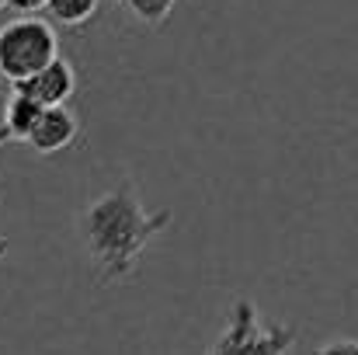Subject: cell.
<instances>
[{
	"instance_id": "cell-1",
	"label": "cell",
	"mask_w": 358,
	"mask_h": 355,
	"mask_svg": "<svg viewBox=\"0 0 358 355\" xmlns=\"http://www.w3.org/2000/svg\"><path fill=\"white\" fill-rule=\"evenodd\" d=\"M171 227V209L146 213L129 181L105 192L80 216L84 244L101 272V282H122L136 272L150 240Z\"/></svg>"
},
{
	"instance_id": "cell-2",
	"label": "cell",
	"mask_w": 358,
	"mask_h": 355,
	"mask_svg": "<svg viewBox=\"0 0 358 355\" xmlns=\"http://www.w3.org/2000/svg\"><path fill=\"white\" fill-rule=\"evenodd\" d=\"M56 56H59V35L45 18L17 14L7 25H0V77L10 88L35 77Z\"/></svg>"
},
{
	"instance_id": "cell-3",
	"label": "cell",
	"mask_w": 358,
	"mask_h": 355,
	"mask_svg": "<svg viewBox=\"0 0 358 355\" xmlns=\"http://www.w3.org/2000/svg\"><path fill=\"white\" fill-rule=\"evenodd\" d=\"M292 342H296L292 328H282V324L261 328L254 303L237 300L227 331L220 335V342L213 345L209 355H285Z\"/></svg>"
},
{
	"instance_id": "cell-4",
	"label": "cell",
	"mask_w": 358,
	"mask_h": 355,
	"mask_svg": "<svg viewBox=\"0 0 358 355\" xmlns=\"http://www.w3.org/2000/svg\"><path fill=\"white\" fill-rule=\"evenodd\" d=\"M17 91H24L28 98H35L38 105H45V109H52V105H66L70 98H73V91H77V74H73V67L63 60V56H56L49 67H42L35 77H28V81H21V84H14Z\"/></svg>"
},
{
	"instance_id": "cell-5",
	"label": "cell",
	"mask_w": 358,
	"mask_h": 355,
	"mask_svg": "<svg viewBox=\"0 0 358 355\" xmlns=\"http://www.w3.org/2000/svg\"><path fill=\"white\" fill-rule=\"evenodd\" d=\"M77 132H80L77 116L66 105H52V109H42V116H38L31 136H28V146L35 153H59L77 139Z\"/></svg>"
},
{
	"instance_id": "cell-6",
	"label": "cell",
	"mask_w": 358,
	"mask_h": 355,
	"mask_svg": "<svg viewBox=\"0 0 358 355\" xmlns=\"http://www.w3.org/2000/svg\"><path fill=\"white\" fill-rule=\"evenodd\" d=\"M45 105H38L35 98H28L24 91L10 88V98L3 105V116H0V146L3 143H28L35 122L42 116Z\"/></svg>"
},
{
	"instance_id": "cell-7",
	"label": "cell",
	"mask_w": 358,
	"mask_h": 355,
	"mask_svg": "<svg viewBox=\"0 0 358 355\" xmlns=\"http://www.w3.org/2000/svg\"><path fill=\"white\" fill-rule=\"evenodd\" d=\"M98 7H101V0H49L45 11L63 28H84L98 14Z\"/></svg>"
},
{
	"instance_id": "cell-8",
	"label": "cell",
	"mask_w": 358,
	"mask_h": 355,
	"mask_svg": "<svg viewBox=\"0 0 358 355\" xmlns=\"http://www.w3.org/2000/svg\"><path fill=\"white\" fill-rule=\"evenodd\" d=\"M119 4L136 21H143V25H150V28H160V25L171 18V11H174L178 0H119Z\"/></svg>"
},
{
	"instance_id": "cell-9",
	"label": "cell",
	"mask_w": 358,
	"mask_h": 355,
	"mask_svg": "<svg viewBox=\"0 0 358 355\" xmlns=\"http://www.w3.org/2000/svg\"><path fill=\"white\" fill-rule=\"evenodd\" d=\"M45 7H49V0H10V11H17V14H38Z\"/></svg>"
},
{
	"instance_id": "cell-10",
	"label": "cell",
	"mask_w": 358,
	"mask_h": 355,
	"mask_svg": "<svg viewBox=\"0 0 358 355\" xmlns=\"http://www.w3.org/2000/svg\"><path fill=\"white\" fill-rule=\"evenodd\" d=\"M317 355H358V342H331Z\"/></svg>"
},
{
	"instance_id": "cell-11",
	"label": "cell",
	"mask_w": 358,
	"mask_h": 355,
	"mask_svg": "<svg viewBox=\"0 0 358 355\" xmlns=\"http://www.w3.org/2000/svg\"><path fill=\"white\" fill-rule=\"evenodd\" d=\"M0 258H7V237H0Z\"/></svg>"
},
{
	"instance_id": "cell-12",
	"label": "cell",
	"mask_w": 358,
	"mask_h": 355,
	"mask_svg": "<svg viewBox=\"0 0 358 355\" xmlns=\"http://www.w3.org/2000/svg\"><path fill=\"white\" fill-rule=\"evenodd\" d=\"M3 7H10V0H0V14H3Z\"/></svg>"
}]
</instances>
